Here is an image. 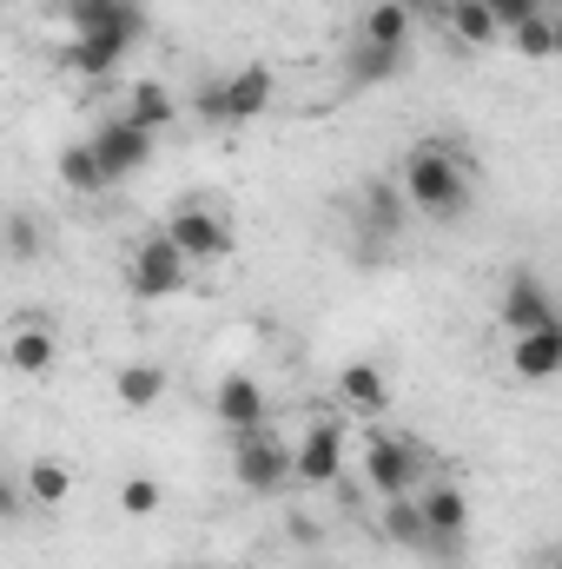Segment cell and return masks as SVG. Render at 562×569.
I'll list each match as a JSON object with an SVG mask.
<instances>
[{
    "label": "cell",
    "mask_w": 562,
    "mask_h": 569,
    "mask_svg": "<svg viewBox=\"0 0 562 569\" xmlns=\"http://www.w3.org/2000/svg\"><path fill=\"white\" fill-rule=\"evenodd\" d=\"M212 418L232 430V437H245V430H265V385L259 378H225L219 391H212Z\"/></svg>",
    "instance_id": "7c38bea8"
},
{
    "label": "cell",
    "mask_w": 562,
    "mask_h": 569,
    "mask_svg": "<svg viewBox=\"0 0 562 569\" xmlns=\"http://www.w3.org/2000/svg\"><path fill=\"white\" fill-rule=\"evenodd\" d=\"M127 47H133V40H120V33H87V40H73V47L60 53V67L80 73V80H107V73L127 60Z\"/></svg>",
    "instance_id": "5bb4252c"
},
{
    "label": "cell",
    "mask_w": 562,
    "mask_h": 569,
    "mask_svg": "<svg viewBox=\"0 0 562 569\" xmlns=\"http://www.w3.org/2000/svg\"><path fill=\"white\" fill-rule=\"evenodd\" d=\"M172 113H179V107H172V93H165L159 80H140V87L127 93V120H133V127H145V133L172 127Z\"/></svg>",
    "instance_id": "cb8c5ba5"
},
{
    "label": "cell",
    "mask_w": 562,
    "mask_h": 569,
    "mask_svg": "<svg viewBox=\"0 0 562 569\" xmlns=\"http://www.w3.org/2000/svg\"><path fill=\"white\" fill-rule=\"evenodd\" d=\"M232 477H239V490H252V497H272L284 477H298V457H291V443L265 430H245V437H232Z\"/></svg>",
    "instance_id": "7a4b0ae2"
},
{
    "label": "cell",
    "mask_w": 562,
    "mask_h": 569,
    "mask_svg": "<svg viewBox=\"0 0 562 569\" xmlns=\"http://www.w3.org/2000/svg\"><path fill=\"white\" fill-rule=\"evenodd\" d=\"M159 497H165V490H159L152 477H127V483H120V510H127V517H152Z\"/></svg>",
    "instance_id": "4316f807"
},
{
    "label": "cell",
    "mask_w": 562,
    "mask_h": 569,
    "mask_svg": "<svg viewBox=\"0 0 562 569\" xmlns=\"http://www.w3.org/2000/svg\"><path fill=\"white\" fill-rule=\"evenodd\" d=\"M364 477H371L378 497H411V490L423 483L418 443L398 437V430H371V437H364Z\"/></svg>",
    "instance_id": "3957f363"
},
{
    "label": "cell",
    "mask_w": 562,
    "mask_h": 569,
    "mask_svg": "<svg viewBox=\"0 0 562 569\" xmlns=\"http://www.w3.org/2000/svg\"><path fill=\"white\" fill-rule=\"evenodd\" d=\"M490 13H496V20H503V33H510V27H523L530 13H543V7H536V0H490Z\"/></svg>",
    "instance_id": "83f0119b"
},
{
    "label": "cell",
    "mask_w": 562,
    "mask_h": 569,
    "mask_svg": "<svg viewBox=\"0 0 562 569\" xmlns=\"http://www.w3.org/2000/svg\"><path fill=\"white\" fill-rule=\"evenodd\" d=\"M344 73H351V87H391V80L404 73V47H371V40H358L351 60H344Z\"/></svg>",
    "instance_id": "9a60e30c"
},
{
    "label": "cell",
    "mask_w": 562,
    "mask_h": 569,
    "mask_svg": "<svg viewBox=\"0 0 562 569\" xmlns=\"http://www.w3.org/2000/svg\"><path fill=\"white\" fill-rule=\"evenodd\" d=\"M165 239H172L185 259H225V252H232V226H225L212 206H199V199L165 219Z\"/></svg>",
    "instance_id": "8992f818"
},
{
    "label": "cell",
    "mask_w": 562,
    "mask_h": 569,
    "mask_svg": "<svg viewBox=\"0 0 562 569\" xmlns=\"http://www.w3.org/2000/svg\"><path fill=\"white\" fill-rule=\"evenodd\" d=\"M7 246H13V259H33V246H40V239H33V219H27V212L7 226Z\"/></svg>",
    "instance_id": "f1b7e54d"
},
{
    "label": "cell",
    "mask_w": 562,
    "mask_h": 569,
    "mask_svg": "<svg viewBox=\"0 0 562 569\" xmlns=\"http://www.w3.org/2000/svg\"><path fill=\"white\" fill-rule=\"evenodd\" d=\"M60 179H67V192H80V199L107 192V166H100L93 140H73L67 152H60Z\"/></svg>",
    "instance_id": "ffe728a7"
},
{
    "label": "cell",
    "mask_w": 562,
    "mask_h": 569,
    "mask_svg": "<svg viewBox=\"0 0 562 569\" xmlns=\"http://www.w3.org/2000/svg\"><path fill=\"white\" fill-rule=\"evenodd\" d=\"M550 569H562V550H556V563H550Z\"/></svg>",
    "instance_id": "1f68e13d"
},
{
    "label": "cell",
    "mask_w": 562,
    "mask_h": 569,
    "mask_svg": "<svg viewBox=\"0 0 562 569\" xmlns=\"http://www.w3.org/2000/svg\"><path fill=\"white\" fill-rule=\"evenodd\" d=\"M404 7H411L418 20H443V7H450V0H404Z\"/></svg>",
    "instance_id": "f546056e"
},
{
    "label": "cell",
    "mask_w": 562,
    "mask_h": 569,
    "mask_svg": "<svg viewBox=\"0 0 562 569\" xmlns=\"http://www.w3.org/2000/svg\"><path fill=\"white\" fill-rule=\"evenodd\" d=\"M185 266H192V259H185V252L165 239V226H159L140 252H133L127 284H133V298H145V305H152V298H179V291H185Z\"/></svg>",
    "instance_id": "277c9868"
},
{
    "label": "cell",
    "mask_w": 562,
    "mask_h": 569,
    "mask_svg": "<svg viewBox=\"0 0 562 569\" xmlns=\"http://www.w3.org/2000/svg\"><path fill=\"white\" fill-rule=\"evenodd\" d=\"M398 186H404V199L418 206L423 219H456L470 206V166L450 146H411Z\"/></svg>",
    "instance_id": "6da1fadb"
},
{
    "label": "cell",
    "mask_w": 562,
    "mask_h": 569,
    "mask_svg": "<svg viewBox=\"0 0 562 569\" xmlns=\"http://www.w3.org/2000/svg\"><path fill=\"white\" fill-rule=\"evenodd\" d=\"M443 27H450L463 47H490V40L503 33V20L490 13V0H450V7H443Z\"/></svg>",
    "instance_id": "ac0fdd59"
},
{
    "label": "cell",
    "mask_w": 562,
    "mask_h": 569,
    "mask_svg": "<svg viewBox=\"0 0 562 569\" xmlns=\"http://www.w3.org/2000/svg\"><path fill=\"white\" fill-rule=\"evenodd\" d=\"M384 530H391V543H404V550H430V523H423L418 497H384Z\"/></svg>",
    "instance_id": "603a6c76"
},
{
    "label": "cell",
    "mask_w": 562,
    "mask_h": 569,
    "mask_svg": "<svg viewBox=\"0 0 562 569\" xmlns=\"http://www.w3.org/2000/svg\"><path fill=\"white\" fill-rule=\"evenodd\" d=\"M205 120H252V113H265L272 107V73L265 67H239L225 87H205Z\"/></svg>",
    "instance_id": "ba28073f"
},
{
    "label": "cell",
    "mask_w": 562,
    "mask_h": 569,
    "mask_svg": "<svg viewBox=\"0 0 562 569\" xmlns=\"http://www.w3.org/2000/svg\"><path fill=\"white\" fill-rule=\"evenodd\" d=\"M556 60H562V13H556Z\"/></svg>",
    "instance_id": "4dcf8cb0"
},
{
    "label": "cell",
    "mask_w": 562,
    "mask_h": 569,
    "mask_svg": "<svg viewBox=\"0 0 562 569\" xmlns=\"http://www.w3.org/2000/svg\"><path fill=\"white\" fill-rule=\"evenodd\" d=\"M291 457H298V483H338V470H344V425L338 418H318V425L304 430L298 443H291Z\"/></svg>",
    "instance_id": "30bf717a"
},
{
    "label": "cell",
    "mask_w": 562,
    "mask_h": 569,
    "mask_svg": "<svg viewBox=\"0 0 562 569\" xmlns=\"http://www.w3.org/2000/svg\"><path fill=\"white\" fill-rule=\"evenodd\" d=\"M510 365H516V378H530V385L562 378V318L543 325V331H523V338L510 345Z\"/></svg>",
    "instance_id": "4fadbf2b"
},
{
    "label": "cell",
    "mask_w": 562,
    "mask_h": 569,
    "mask_svg": "<svg viewBox=\"0 0 562 569\" xmlns=\"http://www.w3.org/2000/svg\"><path fill=\"white\" fill-rule=\"evenodd\" d=\"M87 140H93L100 166H107V186H120V179H133V172H140L145 159H152V140H159V133H145V127H133V120L120 113V120L93 127Z\"/></svg>",
    "instance_id": "5b68a950"
},
{
    "label": "cell",
    "mask_w": 562,
    "mask_h": 569,
    "mask_svg": "<svg viewBox=\"0 0 562 569\" xmlns=\"http://www.w3.org/2000/svg\"><path fill=\"white\" fill-rule=\"evenodd\" d=\"M423 523H430V557H456L463 530H470V497L456 483H423Z\"/></svg>",
    "instance_id": "9c48e42d"
},
{
    "label": "cell",
    "mask_w": 562,
    "mask_h": 569,
    "mask_svg": "<svg viewBox=\"0 0 562 569\" xmlns=\"http://www.w3.org/2000/svg\"><path fill=\"white\" fill-rule=\"evenodd\" d=\"M20 483H27V497H33V503H47V510H60V503L73 497V470H67V463H53V457H33Z\"/></svg>",
    "instance_id": "7402d4cb"
},
{
    "label": "cell",
    "mask_w": 562,
    "mask_h": 569,
    "mask_svg": "<svg viewBox=\"0 0 562 569\" xmlns=\"http://www.w3.org/2000/svg\"><path fill=\"white\" fill-rule=\"evenodd\" d=\"M338 398H344L358 418H378V411L391 405V391H384V371H378V365H344V371H338Z\"/></svg>",
    "instance_id": "2e32d148"
},
{
    "label": "cell",
    "mask_w": 562,
    "mask_h": 569,
    "mask_svg": "<svg viewBox=\"0 0 562 569\" xmlns=\"http://www.w3.org/2000/svg\"><path fill=\"white\" fill-rule=\"evenodd\" d=\"M411 20H418V13H411L404 0H371L358 40H371V47H404V40H411Z\"/></svg>",
    "instance_id": "e0dca14e"
},
{
    "label": "cell",
    "mask_w": 562,
    "mask_h": 569,
    "mask_svg": "<svg viewBox=\"0 0 562 569\" xmlns=\"http://www.w3.org/2000/svg\"><path fill=\"white\" fill-rule=\"evenodd\" d=\"M113 398H120L127 411H152V405L165 398V371H159V365H120V371H113Z\"/></svg>",
    "instance_id": "d6986e66"
},
{
    "label": "cell",
    "mask_w": 562,
    "mask_h": 569,
    "mask_svg": "<svg viewBox=\"0 0 562 569\" xmlns=\"http://www.w3.org/2000/svg\"><path fill=\"white\" fill-rule=\"evenodd\" d=\"M398 206H411V199H404V186H371V192H364V219H371L384 239L398 232Z\"/></svg>",
    "instance_id": "484cf974"
},
{
    "label": "cell",
    "mask_w": 562,
    "mask_h": 569,
    "mask_svg": "<svg viewBox=\"0 0 562 569\" xmlns=\"http://www.w3.org/2000/svg\"><path fill=\"white\" fill-rule=\"evenodd\" d=\"M510 47L523 60H556V13H530L523 27H510Z\"/></svg>",
    "instance_id": "d4e9b609"
},
{
    "label": "cell",
    "mask_w": 562,
    "mask_h": 569,
    "mask_svg": "<svg viewBox=\"0 0 562 569\" xmlns=\"http://www.w3.org/2000/svg\"><path fill=\"white\" fill-rule=\"evenodd\" d=\"M7 365H13L20 378L53 371V331H47V325H20V331H13V345H7Z\"/></svg>",
    "instance_id": "44dd1931"
},
{
    "label": "cell",
    "mask_w": 562,
    "mask_h": 569,
    "mask_svg": "<svg viewBox=\"0 0 562 569\" xmlns=\"http://www.w3.org/2000/svg\"><path fill=\"white\" fill-rule=\"evenodd\" d=\"M60 20L73 27V40H87V33H120V40H140V33H145L140 0H60Z\"/></svg>",
    "instance_id": "52a82bcc"
},
{
    "label": "cell",
    "mask_w": 562,
    "mask_h": 569,
    "mask_svg": "<svg viewBox=\"0 0 562 569\" xmlns=\"http://www.w3.org/2000/svg\"><path fill=\"white\" fill-rule=\"evenodd\" d=\"M503 325H510V338H523V331H543V325H556V298H550V284L536 279V272H510L503 284Z\"/></svg>",
    "instance_id": "8fae6325"
}]
</instances>
